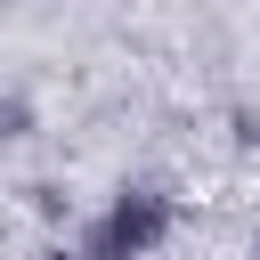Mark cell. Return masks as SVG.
<instances>
[{
    "instance_id": "1",
    "label": "cell",
    "mask_w": 260,
    "mask_h": 260,
    "mask_svg": "<svg viewBox=\"0 0 260 260\" xmlns=\"http://www.w3.org/2000/svg\"><path fill=\"white\" fill-rule=\"evenodd\" d=\"M162 236H171V203H162L154 187H122L114 211H106L73 252H81V260H146Z\"/></svg>"
},
{
    "instance_id": "2",
    "label": "cell",
    "mask_w": 260,
    "mask_h": 260,
    "mask_svg": "<svg viewBox=\"0 0 260 260\" xmlns=\"http://www.w3.org/2000/svg\"><path fill=\"white\" fill-rule=\"evenodd\" d=\"M16 130H24V106L8 98V106H0V138H16Z\"/></svg>"
},
{
    "instance_id": "3",
    "label": "cell",
    "mask_w": 260,
    "mask_h": 260,
    "mask_svg": "<svg viewBox=\"0 0 260 260\" xmlns=\"http://www.w3.org/2000/svg\"><path fill=\"white\" fill-rule=\"evenodd\" d=\"M41 260H81V252H65V244H57V252H41Z\"/></svg>"
},
{
    "instance_id": "4",
    "label": "cell",
    "mask_w": 260,
    "mask_h": 260,
    "mask_svg": "<svg viewBox=\"0 0 260 260\" xmlns=\"http://www.w3.org/2000/svg\"><path fill=\"white\" fill-rule=\"evenodd\" d=\"M252 252H260V244H252Z\"/></svg>"
}]
</instances>
